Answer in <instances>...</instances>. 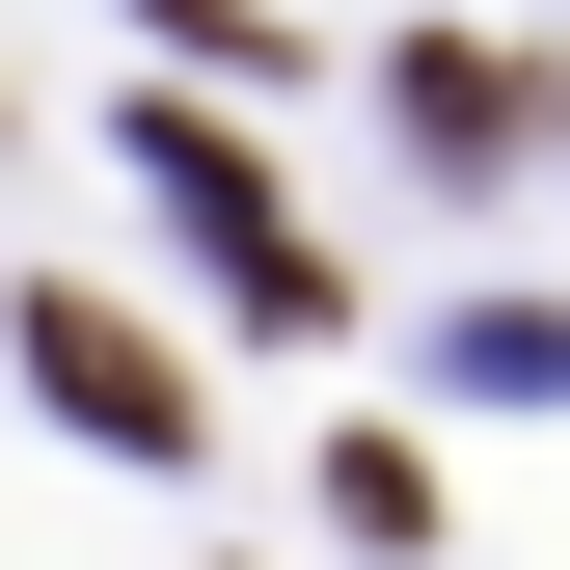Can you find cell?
<instances>
[{
	"label": "cell",
	"mask_w": 570,
	"mask_h": 570,
	"mask_svg": "<svg viewBox=\"0 0 570 570\" xmlns=\"http://www.w3.org/2000/svg\"><path fill=\"white\" fill-rule=\"evenodd\" d=\"M136 164H164V190H190V245H218V272H245V326H326V245H299V218H272V190H245V164H218V109H164V136H136Z\"/></svg>",
	"instance_id": "6da1fadb"
},
{
	"label": "cell",
	"mask_w": 570,
	"mask_h": 570,
	"mask_svg": "<svg viewBox=\"0 0 570 570\" xmlns=\"http://www.w3.org/2000/svg\"><path fill=\"white\" fill-rule=\"evenodd\" d=\"M28 381H55V407H82V435H109V462H190V381H164V353H136L109 299H28Z\"/></svg>",
	"instance_id": "7a4b0ae2"
},
{
	"label": "cell",
	"mask_w": 570,
	"mask_h": 570,
	"mask_svg": "<svg viewBox=\"0 0 570 570\" xmlns=\"http://www.w3.org/2000/svg\"><path fill=\"white\" fill-rule=\"evenodd\" d=\"M407 136H435V164H489V136H543V82H517V55H407Z\"/></svg>",
	"instance_id": "3957f363"
}]
</instances>
